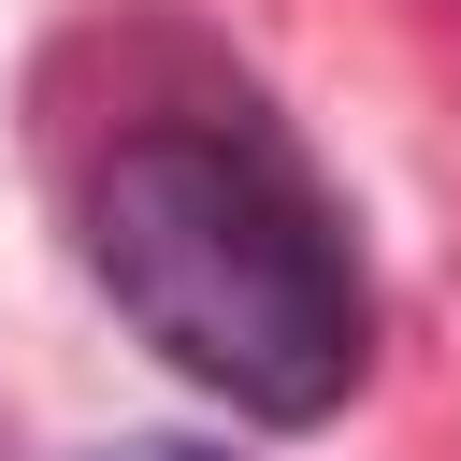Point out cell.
I'll return each mask as SVG.
<instances>
[{
    "instance_id": "cell-1",
    "label": "cell",
    "mask_w": 461,
    "mask_h": 461,
    "mask_svg": "<svg viewBox=\"0 0 461 461\" xmlns=\"http://www.w3.org/2000/svg\"><path fill=\"white\" fill-rule=\"evenodd\" d=\"M86 274L202 403L259 432H317L375 360L346 216L259 130H130L86 173Z\"/></svg>"
},
{
    "instance_id": "cell-2",
    "label": "cell",
    "mask_w": 461,
    "mask_h": 461,
    "mask_svg": "<svg viewBox=\"0 0 461 461\" xmlns=\"http://www.w3.org/2000/svg\"><path fill=\"white\" fill-rule=\"evenodd\" d=\"M101 461H216V447H101Z\"/></svg>"
}]
</instances>
